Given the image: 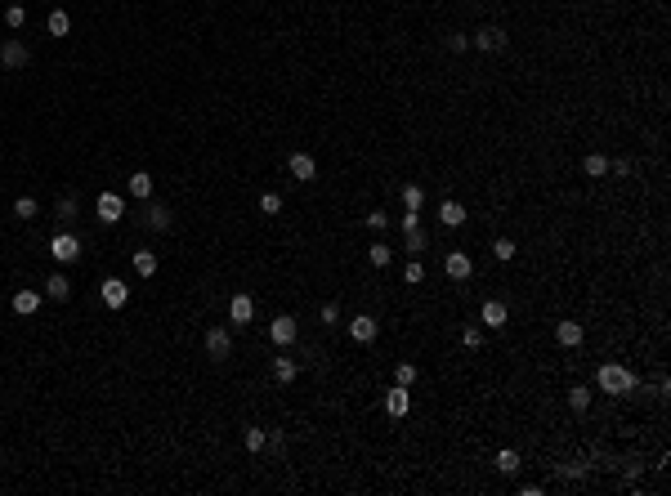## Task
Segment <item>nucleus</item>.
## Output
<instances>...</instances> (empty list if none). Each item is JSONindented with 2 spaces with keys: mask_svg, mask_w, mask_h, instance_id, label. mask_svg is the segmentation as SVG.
Instances as JSON below:
<instances>
[{
  "mask_svg": "<svg viewBox=\"0 0 671 496\" xmlns=\"http://www.w3.org/2000/svg\"><path fill=\"white\" fill-rule=\"evenodd\" d=\"M479 322H483V327H488V331H501V327H506V322H511V309H506V304H501V300H488V304H483V309H479Z\"/></svg>",
  "mask_w": 671,
  "mask_h": 496,
  "instance_id": "nucleus-12",
  "label": "nucleus"
},
{
  "mask_svg": "<svg viewBox=\"0 0 671 496\" xmlns=\"http://www.w3.org/2000/svg\"><path fill=\"white\" fill-rule=\"evenodd\" d=\"M421 277H426V269H421V264H407V269H403V282H412V286H416V282H421Z\"/></svg>",
  "mask_w": 671,
  "mask_h": 496,
  "instance_id": "nucleus-41",
  "label": "nucleus"
},
{
  "mask_svg": "<svg viewBox=\"0 0 671 496\" xmlns=\"http://www.w3.org/2000/svg\"><path fill=\"white\" fill-rule=\"evenodd\" d=\"M251 318H256V300H251L246 290H237L233 300H228V322H233V327H246Z\"/></svg>",
  "mask_w": 671,
  "mask_h": 496,
  "instance_id": "nucleus-7",
  "label": "nucleus"
},
{
  "mask_svg": "<svg viewBox=\"0 0 671 496\" xmlns=\"http://www.w3.org/2000/svg\"><path fill=\"white\" fill-rule=\"evenodd\" d=\"M426 246H430V237L421 233V224H416V228H407V251H412V255H421Z\"/></svg>",
  "mask_w": 671,
  "mask_h": 496,
  "instance_id": "nucleus-29",
  "label": "nucleus"
},
{
  "mask_svg": "<svg viewBox=\"0 0 671 496\" xmlns=\"http://www.w3.org/2000/svg\"><path fill=\"white\" fill-rule=\"evenodd\" d=\"M143 224H148L152 233H171L175 215H171V206H161V201H143Z\"/></svg>",
  "mask_w": 671,
  "mask_h": 496,
  "instance_id": "nucleus-4",
  "label": "nucleus"
},
{
  "mask_svg": "<svg viewBox=\"0 0 671 496\" xmlns=\"http://www.w3.org/2000/svg\"><path fill=\"white\" fill-rule=\"evenodd\" d=\"M367 228H376V233H385V228H389V215H385V210H371V215H367Z\"/></svg>",
  "mask_w": 671,
  "mask_h": 496,
  "instance_id": "nucleus-40",
  "label": "nucleus"
},
{
  "mask_svg": "<svg viewBox=\"0 0 671 496\" xmlns=\"http://www.w3.org/2000/svg\"><path fill=\"white\" fill-rule=\"evenodd\" d=\"M465 45H470V36H465V32H448V49H452V54H461Z\"/></svg>",
  "mask_w": 671,
  "mask_h": 496,
  "instance_id": "nucleus-38",
  "label": "nucleus"
},
{
  "mask_svg": "<svg viewBox=\"0 0 671 496\" xmlns=\"http://www.w3.org/2000/svg\"><path fill=\"white\" fill-rule=\"evenodd\" d=\"M45 27H49V36H67V27H72V18H67L63 10H54V14H49V23H45Z\"/></svg>",
  "mask_w": 671,
  "mask_h": 496,
  "instance_id": "nucleus-27",
  "label": "nucleus"
},
{
  "mask_svg": "<svg viewBox=\"0 0 671 496\" xmlns=\"http://www.w3.org/2000/svg\"><path fill=\"white\" fill-rule=\"evenodd\" d=\"M609 170H613L618 179H626V175H631V161H622V157H618V161H609Z\"/></svg>",
  "mask_w": 671,
  "mask_h": 496,
  "instance_id": "nucleus-42",
  "label": "nucleus"
},
{
  "mask_svg": "<svg viewBox=\"0 0 671 496\" xmlns=\"http://www.w3.org/2000/svg\"><path fill=\"white\" fill-rule=\"evenodd\" d=\"M582 175H586V179H605V175H609V157H600V152H591V157L582 161Z\"/></svg>",
  "mask_w": 671,
  "mask_h": 496,
  "instance_id": "nucleus-21",
  "label": "nucleus"
},
{
  "mask_svg": "<svg viewBox=\"0 0 671 496\" xmlns=\"http://www.w3.org/2000/svg\"><path fill=\"white\" fill-rule=\"evenodd\" d=\"M492 255H497L501 264H506V260H515V242H511V237H497V242H492Z\"/></svg>",
  "mask_w": 671,
  "mask_h": 496,
  "instance_id": "nucleus-34",
  "label": "nucleus"
},
{
  "mask_svg": "<svg viewBox=\"0 0 671 496\" xmlns=\"http://www.w3.org/2000/svg\"><path fill=\"white\" fill-rule=\"evenodd\" d=\"M14 219H36V201H32V197H19V201H14Z\"/></svg>",
  "mask_w": 671,
  "mask_h": 496,
  "instance_id": "nucleus-33",
  "label": "nucleus"
},
{
  "mask_svg": "<svg viewBox=\"0 0 671 496\" xmlns=\"http://www.w3.org/2000/svg\"><path fill=\"white\" fill-rule=\"evenodd\" d=\"M278 210H282V197H278V193L260 197V215H278Z\"/></svg>",
  "mask_w": 671,
  "mask_h": 496,
  "instance_id": "nucleus-35",
  "label": "nucleus"
},
{
  "mask_svg": "<svg viewBox=\"0 0 671 496\" xmlns=\"http://www.w3.org/2000/svg\"><path fill=\"white\" fill-rule=\"evenodd\" d=\"M568 407H573V412H586V407H591V389H586V384H573V389H568Z\"/></svg>",
  "mask_w": 671,
  "mask_h": 496,
  "instance_id": "nucleus-25",
  "label": "nucleus"
},
{
  "mask_svg": "<svg viewBox=\"0 0 671 496\" xmlns=\"http://www.w3.org/2000/svg\"><path fill=\"white\" fill-rule=\"evenodd\" d=\"M45 295H49V300H67V295H72V282H67L63 273H54V277L45 282Z\"/></svg>",
  "mask_w": 671,
  "mask_h": 496,
  "instance_id": "nucleus-22",
  "label": "nucleus"
},
{
  "mask_svg": "<svg viewBox=\"0 0 671 496\" xmlns=\"http://www.w3.org/2000/svg\"><path fill=\"white\" fill-rule=\"evenodd\" d=\"M286 170H291V179H300V184H309V179L318 175V161H313L309 152H291V161H286Z\"/></svg>",
  "mask_w": 671,
  "mask_h": 496,
  "instance_id": "nucleus-15",
  "label": "nucleus"
},
{
  "mask_svg": "<svg viewBox=\"0 0 671 496\" xmlns=\"http://www.w3.org/2000/svg\"><path fill=\"white\" fill-rule=\"evenodd\" d=\"M134 273H139V277H152V273H157V255L152 251H134Z\"/></svg>",
  "mask_w": 671,
  "mask_h": 496,
  "instance_id": "nucleus-23",
  "label": "nucleus"
},
{
  "mask_svg": "<svg viewBox=\"0 0 671 496\" xmlns=\"http://www.w3.org/2000/svg\"><path fill=\"white\" fill-rule=\"evenodd\" d=\"M49 255H54L58 264H76L81 260V242H76L72 233H58L54 242H49Z\"/></svg>",
  "mask_w": 671,
  "mask_h": 496,
  "instance_id": "nucleus-6",
  "label": "nucleus"
},
{
  "mask_svg": "<svg viewBox=\"0 0 671 496\" xmlns=\"http://www.w3.org/2000/svg\"><path fill=\"white\" fill-rule=\"evenodd\" d=\"M23 23H27V10H23V5H10V10H5V27H10V32H19Z\"/></svg>",
  "mask_w": 671,
  "mask_h": 496,
  "instance_id": "nucleus-30",
  "label": "nucleus"
},
{
  "mask_svg": "<svg viewBox=\"0 0 671 496\" xmlns=\"http://www.w3.org/2000/svg\"><path fill=\"white\" fill-rule=\"evenodd\" d=\"M350 336H354V340H358V345H371V340H376V336H380V322H376V318H371V313H358V318H354V322H350Z\"/></svg>",
  "mask_w": 671,
  "mask_h": 496,
  "instance_id": "nucleus-13",
  "label": "nucleus"
},
{
  "mask_svg": "<svg viewBox=\"0 0 671 496\" xmlns=\"http://www.w3.org/2000/svg\"><path fill=\"white\" fill-rule=\"evenodd\" d=\"M27 58H32V49L23 45V40H5V45H0V67H5V72L27 67Z\"/></svg>",
  "mask_w": 671,
  "mask_h": 496,
  "instance_id": "nucleus-5",
  "label": "nucleus"
},
{
  "mask_svg": "<svg viewBox=\"0 0 671 496\" xmlns=\"http://www.w3.org/2000/svg\"><path fill=\"white\" fill-rule=\"evenodd\" d=\"M497 469L501 474H520V451H511V447L497 451Z\"/></svg>",
  "mask_w": 671,
  "mask_h": 496,
  "instance_id": "nucleus-26",
  "label": "nucleus"
},
{
  "mask_svg": "<svg viewBox=\"0 0 671 496\" xmlns=\"http://www.w3.org/2000/svg\"><path fill=\"white\" fill-rule=\"evenodd\" d=\"M206 354L215 358V362H224V358L233 354V331H228V327H210L206 331Z\"/></svg>",
  "mask_w": 671,
  "mask_h": 496,
  "instance_id": "nucleus-3",
  "label": "nucleus"
},
{
  "mask_svg": "<svg viewBox=\"0 0 671 496\" xmlns=\"http://www.w3.org/2000/svg\"><path fill=\"white\" fill-rule=\"evenodd\" d=\"M99 295H103L108 309H125V300H130V286H125L121 277H108L103 286H99Z\"/></svg>",
  "mask_w": 671,
  "mask_h": 496,
  "instance_id": "nucleus-10",
  "label": "nucleus"
},
{
  "mask_svg": "<svg viewBox=\"0 0 671 496\" xmlns=\"http://www.w3.org/2000/svg\"><path fill=\"white\" fill-rule=\"evenodd\" d=\"M295 375H300V367H295L286 354H282V358H273V380H278V384H291Z\"/></svg>",
  "mask_w": 671,
  "mask_h": 496,
  "instance_id": "nucleus-20",
  "label": "nucleus"
},
{
  "mask_svg": "<svg viewBox=\"0 0 671 496\" xmlns=\"http://www.w3.org/2000/svg\"><path fill=\"white\" fill-rule=\"evenodd\" d=\"M596 384L605 393H631L635 389V375L626 371V367H618V362H605V367H600V375H596Z\"/></svg>",
  "mask_w": 671,
  "mask_h": 496,
  "instance_id": "nucleus-1",
  "label": "nucleus"
},
{
  "mask_svg": "<svg viewBox=\"0 0 671 496\" xmlns=\"http://www.w3.org/2000/svg\"><path fill=\"white\" fill-rule=\"evenodd\" d=\"M125 188H130V197H139V201H148V197H152V175H148V170H134V175H130V184H125Z\"/></svg>",
  "mask_w": 671,
  "mask_h": 496,
  "instance_id": "nucleus-19",
  "label": "nucleus"
},
{
  "mask_svg": "<svg viewBox=\"0 0 671 496\" xmlns=\"http://www.w3.org/2000/svg\"><path fill=\"white\" fill-rule=\"evenodd\" d=\"M242 443H246V451H260V447H269V434H265V430H256V425H251V430L242 434Z\"/></svg>",
  "mask_w": 671,
  "mask_h": 496,
  "instance_id": "nucleus-28",
  "label": "nucleus"
},
{
  "mask_svg": "<svg viewBox=\"0 0 671 496\" xmlns=\"http://www.w3.org/2000/svg\"><path fill=\"white\" fill-rule=\"evenodd\" d=\"M385 412H389V416H394V421H403V416H407V412H412V393H407V389H403V384H394V389H389V393H385Z\"/></svg>",
  "mask_w": 671,
  "mask_h": 496,
  "instance_id": "nucleus-14",
  "label": "nucleus"
},
{
  "mask_svg": "<svg viewBox=\"0 0 671 496\" xmlns=\"http://www.w3.org/2000/svg\"><path fill=\"white\" fill-rule=\"evenodd\" d=\"M295 336H300V327H295V318H286V313L269 322V340H273V345L286 349V345H295Z\"/></svg>",
  "mask_w": 671,
  "mask_h": 496,
  "instance_id": "nucleus-9",
  "label": "nucleus"
},
{
  "mask_svg": "<svg viewBox=\"0 0 671 496\" xmlns=\"http://www.w3.org/2000/svg\"><path fill=\"white\" fill-rule=\"evenodd\" d=\"M439 224H443V228H461L465 224V206H461V201H443V206H439Z\"/></svg>",
  "mask_w": 671,
  "mask_h": 496,
  "instance_id": "nucleus-18",
  "label": "nucleus"
},
{
  "mask_svg": "<svg viewBox=\"0 0 671 496\" xmlns=\"http://www.w3.org/2000/svg\"><path fill=\"white\" fill-rule=\"evenodd\" d=\"M341 322V304H322V327H336Z\"/></svg>",
  "mask_w": 671,
  "mask_h": 496,
  "instance_id": "nucleus-39",
  "label": "nucleus"
},
{
  "mask_svg": "<svg viewBox=\"0 0 671 496\" xmlns=\"http://www.w3.org/2000/svg\"><path fill=\"white\" fill-rule=\"evenodd\" d=\"M421 206H426V188H421V184H407L403 188V210H421Z\"/></svg>",
  "mask_w": 671,
  "mask_h": 496,
  "instance_id": "nucleus-24",
  "label": "nucleus"
},
{
  "mask_svg": "<svg viewBox=\"0 0 671 496\" xmlns=\"http://www.w3.org/2000/svg\"><path fill=\"white\" fill-rule=\"evenodd\" d=\"M416 224H421V210H403V233H407V228H416Z\"/></svg>",
  "mask_w": 671,
  "mask_h": 496,
  "instance_id": "nucleus-43",
  "label": "nucleus"
},
{
  "mask_svg": "<svg viewBox=\"0 0 671 496\" xmlns=\"http://www.w3.org/2000/svg\"><path fill=\"white\" fill-rule=\"evenodd\" d=\"M555 340L564 349H577L582 345V322H555Z\"/></svg>",
  "mask_w": 671,
  "mask_h": 496,
  "instance_id": "nucleus-17",
  "label": "nucleus"
},
{
  "mask_svg": "<svg viewBox=\"0 0 671 496\" xmlns=\"http://www.w3.org/2000/svg\"><path fill=\"white\" fill-rule=\"evenodd\" d=\"M95 210H99V219H103V224H121V219H125V201H121V193H99Z\"/></svg>",
  "mask_w": 671,
  "mask_h": 496,
  "instance_id": "nucleus-2",
  "label": "nucleus"
},
{
  "mask_svg": "<svg viewBox=\"0 0 671 496\" xmlns=\"http://www.w3.org/2000/svg\"><path fill=\"white\" fill-rule=\"evenodd\" d=\"M54 215H58V219H72V215H76V197H58Z\"/></svg>",
  "mask_w": 671,
  "mask_h": 496,
  "instance_id": "nucleus-37",
  "label": "nucleus"
},
{
  "mask_svg": "<svg viewBox=\"0 0 671 496\" xmlns=\"http://www.w3.org/2000/svg\"><path fill=\"white\" fill-rule=\"evenodd\" d=\"M470 40L483 49V54H501V49H506V32H501V27H479Z\"/></svg>",
  "mask_w": 671,
  "mask_h": 496,
  "instance_id": "nucleus-11",
  "label": "nucleus"
},
{
  "mask_svg": "<svg viewBox=\"0 0 671 496\" xmlns=\"http://www.w3.org/2000/svg\"><path fill=\"white\" fill-rule=\"evenodd\" d=\"M40 300H45L40 290H19V295H14V313H19V318H32V313L40 309Z\"/></svg>",
  "mask_w": 671,
  "mask_h": 496,
  "instance_id": "nucleus-16",
  "label": "nucleus"
},
{
  "mask_svg": "<svg viewBox=\"0 0 671 496\" xmlns=\"http://www.w3.org/2000/svg\"><path fill=\"white\" fill-rule=\"evenodd\" d=\"M461 345L465 349H483V327H465L461 331Z\"/></svg>",
  "mask_w": 671,
  "mask_h": 496,
  "instance_id": "nucleus-36",
  "label": "nucleus"
},
{
  "mask_svg": "<svg viewBox=\"0 0 671 496\" xmlns=\"http://www.w3.org/2000/svg\"><path fill=\"white\" fill-rule=\"evenodd\" d=\"M412 380H416V367H412V362H398V367H394V384L412 389Z\"/></svg>",
  "mask_w": 671,
  "mask_h": 496,
  "instance_id": "nucleus-32",
  "label": "nucleus"
},
{
  "mask_svg": "<svg viewBox=\"0 0 671 496\" xmlns=\"http://www.w3.org/2000/svg\"><path fill=\"white\" fill-rule=\"evenodd\" d=\"M367 260L376 264V269H385V264L394 260V255H389V246H385V242H376V246H367Z\"/></svg>",
  "mask_w": 671,
  "mask_h": 496,
  "instance_id": "nucleus-31",
  "label": "nucleus"
},
{
  "mask_svg": "<svg viewBox=\"0 0 671 496\" xmlns=\"http://www.w3.org/2000/svg\"><path fill=\"white\" fill-rule=\"evenodd\" d=\"M443 273H448L452 282H465V277L474 273V260H470L465 251H448V255H443Z\"/></svg>",
  "mask_w": 671,
  "mask_h": 496,
  "instance_id": "nucleus-8",
  "label": "nucleus"
}]
</instances>
